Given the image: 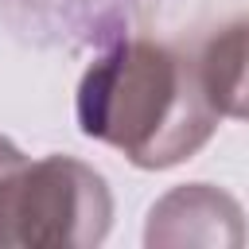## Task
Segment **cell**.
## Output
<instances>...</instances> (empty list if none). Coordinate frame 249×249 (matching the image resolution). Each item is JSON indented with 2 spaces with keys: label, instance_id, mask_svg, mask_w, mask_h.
<instances>
[{
  "label": "cell",
  "instance_id": "1",
  "mask_svg": "<svg viewBox=\"0 0 249 249\" xmlns=\"http://www.w3.org/2000/svg\"><path fill=\"white\" fill-rule=\"evenodd\" d=\"M82 136L121 152L144 171L191 160L222 113L206 97L198 62L156 39H117L78 82Z\"/></svg>",
  "mask_w": 249,
  "mask_h": 249
},
{
  "label": "cell",
  "instance_id": "2",
  "mask_svg": "<svg viewBox=\"0 0 249 249\" xmlns=\"http://www.w3.org/2000/svg\"><path fill=\"white\" fill-rule=\"evenodd\" d=\"M109 226V183L74 156H23L0 175V249H89Z\"/></svg>",
  "mask_w": 249,
  "mask_h": 249
},
{
  "label": "cell",
  "instance_id": "3",
  "mask_svg": "<svg viewBox=\"0 0 249 249\" xmlns=\"http://www.w3.org/2000/svg\"><path fill=\"white\" fill-rule=\"evenodd\" d=\"M241 206L226 191L210 183H183L148 210L144 245H241Z\"/></svg>",
  "mask_w": 249,
  "mask_h": 249
},
{
  "label": "cell",
  "instance_id": "4",
  "mask_svg": "<svg viewBox=\"0 0 249 249\" xmlns=\"http://www.w3.org/2000/svg\"><path fill=\"white\" fill-rule=\"evenodd\" d=\"M195 62L214 109L222 117L249 121V16L214 31Z\"/></svg>",
  "mask_w": 249,
  "mask_h": 249
},
{
  "label": "cell",
  "instance_id": "5",
  "mask_svg": "<svg viewBox=\"0 0 249 249\" xmlns=\"http://www.w3.org/2000/svg\"><path fill=\"white\" fill-rule=\"evenodd\" d=\"M19 160H23V152H19V148H16L8 136H0V175H4L8 167H16Z\"/></svg>",
  "mask_w": 249,
  "mask_h": 249
}]
</instances>
